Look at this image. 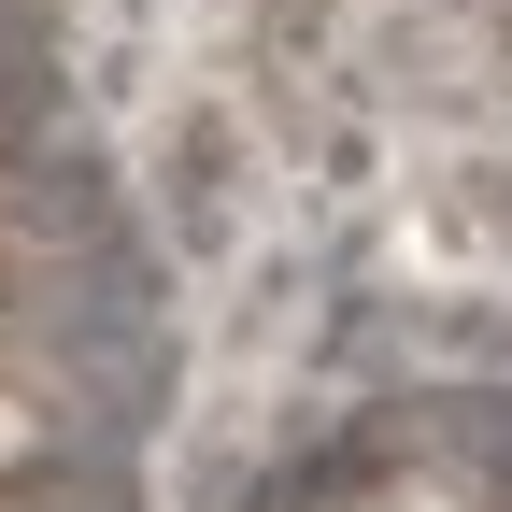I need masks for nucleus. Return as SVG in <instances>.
<instances>
[{"instance_id":"nucleus-2","label":"nucleus","mask_w":512,"mask_h":512,"mask_svg":"<svg viewBox=\"0 0 512 512\" xmlns=\"http://www.w3.org/2000/svg\"><path fill=\"white\" fill-rule=\"evenodd\" d=\"M43 456H57V399L0 370V498H15V484H43Z\"/></svg>"},{"instance_id":"nucleus-1","label":"nucleus","mask_w":512,"mask_h":512,"mask_svg":"<svg viewBox=\"0 0 512 512\" xmlns=\"http://www.w3.org/2000/svg\"><path fill=\"white\" fill-rule=\"evenodd\" d=\"M313 512H484V498H470L456 470H342Z\"/></svg>"},{"instance_id":"nucleus-3","label":"nucleus","mask_w":512,"mask_h":512,"mask_svg":"<svg viewBox=\"0 0 512 512\" xmlns=\"http://www.w3.org/2000/svg\"><path fill=\"white\" fill-rule=\"evenodd\" d=\"M0 356H15V285H0Z\"/></svg>"}]
</instances>
